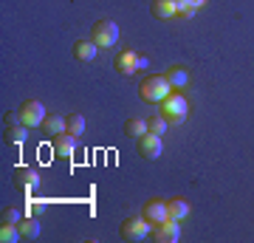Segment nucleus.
I'll return each instance as SVG.
<instances>
[{
    "instance_id": "obj_5",
    "label": "nucleus",
    "mask_w": 254,
    "mask_h": 243,
    "mask_svg": "<svg viewBox=\"0 0 254 243\" xmlns=\"http://www.w3.org/2000/svg\"><path fill=\"white\" fill-rule=\"evenodd\" d=\"M150 229H153V224H150L144 215L127 218L125 224H122V235H125L127 241H141V238H147V235H150Z\"/></svg>"
},
{
    "instance_id": "obj_3",
    "label": "nucleus",
    "mask_w": 254,
    "mask_h": 243,
    "mask_svg": "<svg viewBox=\"0 0 254 243\" xmlns=\"http://www.w3.org/2000/svg\"><path fill=\"white\" fill-rule=\"evenodd\" d=\"M91 40L99 48H113L119 43V26L113 20H99V23H93L91 28Z\"/></svg>"
},
{
    "instance_id": "obj_16",
    "label": "nucleus",
    "mask_w": 254,
    "mask_h": 243,
    "mask_svg": "<svg viewBox=\"0 0 254 243\" xmlns=\"http://www.w3.org/2000/svg\"><path fill=\"white\" fill-rule=\"evenodd\" d=\"M153 17L158 20L175 17V0H153Z\"/></svg>"
},
{
    "instance_id": "obj_18",
    "label": "nucleus",
    "mask_w": 254,
    "mask_h": 243,
    "mask_svg": "<svg viewBox=\"0 0 254 243\" xmlns=\"http://www.w3.org/2000/svg\"><path fill=\"white\" fill-rule=\"evenodd\" d=\"M82 130H85V116L82 113H71V116L65 119V133L82 136Z\"/></svg>"
},
{
    "instance_id": "obj_4",
    "label": "nucleus",
    "mask_w": 254,
    "mask_h": 243,
    "mask_svg": "<svg viewBox=\"0 0 254 243\" xmlns=\"http://www.w3.org/2000/svg\"><path fill=\"white\" fill-rule=\"evenodd\" d=\"M17 116H20V125L37 127V125H43V119H46L48 113H46V108H43V102L26 99V102H23V105L17 108Z\"/></svg>"
},
{
    "instance_id": "obj_20",
    "label": "nucleus",
    "mask_w": 254,
    "mask_h": 243,
    "mask_svg": "<svg viewBox=\"0 0 254 243\" xmlns=\"http://www.w3.org/2000/svg\"><path fill=\"white\" fill-rule=\"evenodd\" d=\"M28 136V127L26 125H6V139L14 144H23Z\"/></svg>"
},
{
    "instance_id": "obj_24",
    "label": "nucleus",
    "mask_w": 254,
    "mask_h": 243,
    "mask_svg": "<svg viewBox=\"0 0 254 243\" xmlns=\"http://www.w3.org/2000/svg\"><path fill=\"white\" fill-rule=\"evenodd\" d=\"M0 221H3V224H14V226H17L20 221H23V215H20L17 209H3V215H0Z\"/></svg>"
},
{
    "instance_id": "obj_21",
    "label": "nucleus",
    "mask_w": 254,
    "mask_h": 243,
    "mask_svg": "<svg viewBox=\"0 0 254 243\" xmlns=\"http://www.w3.org/2000/svg\"><path fill=\"white\" fill-rule=\"evenodd\" d=\"M0 241L3 243H14V241H23V235L14 224H3L0 226Z\"/></svg>"
},
{
    "instance_id": "obj_9",
    "label": "nucleus",
    "mask_w": 254,
    "mask_h": 243,
    "mask_svg": "<svg viewBox=\"0 0 254 243\" xmlns=\"http://www.w3.org/2000/svg\"><path fill=\"white\" fill-rule=\"evenodd\" d=\"M96 48L99 45L93 43V40H79V43H73V57L79 63H91L93 57H96Z\"/></svg>"
},
{
    "instance_id": "obj_15",
    "label": "nucleus",
    "mask_w": 254,
    "mask_h": 243,
    "mask_svg": "<svg viewBox=\"0 0 254 243\" xmlns=\"http://www.w3.org/2000/svg\"><path fill=\"white\" fill-rule=\"evenodd\" d=\"M14 178H17V184L23 189H31V187H37V184H40V172L28 170V167H20V170L14 172Z\"/></svg>"
},
{
    "instance_id": "obj_17",
    "label": "nucleus",
    "mask_w": 254,
    "mask_h": 243,
    "mask_svg": "<svg viewBox=\"0 0 254 243\" xmlns=\"http://www.w3.org/2000/svg\"><path fill=\"white\" fill-rule=\"evenodd\" d=\"M40 127H43L48 136H60V133H65V119L57 116V113H51V116L43 119V125H40Z\"/></svg>"
},
{
    "instance_id": "obj_14",
    "label": "nucleus",
    "mask_w": 254,
    "mask_h": 243,
    "mask_svg": "<svg viewBox=\"0 0 254 243\" xmlns=\"http://www.w3.org/2000/svg\"><path fill=\"white\" fill-rule=\"evenodd\" d=\"M164 77H167V82H170L175 90H184L187 85H190V74H187V68H170Z\"/></svg>"
},
{
    "instance_id": "obj_25",
    "label": "nucleus",
    "mask_w": 254,
    "mask_h": 243,
    "mask_svg": "<svg viewBox=\"0 0 254 243\" xmlns=\"http://www.w3.org/2000/svg\"><path fill=\"white\" fill-rule=\"evenodd\" d=\"M43 212H46V201H34V204L26 209V215H43Z\"/></svg>"
},
{
    "instance_id": "obj_23",
    "label": "nucleus",
    "mask_w": 254,
    "mask_h": 243,
    "mask_svg": "<svg viewBox=\"0 0 254 243\" xmlns=\"http://www.w3.org/2000/svg\"><path fill=\"white\" fill-rule=\"evenodd\" d=\"M175 14H178V17H187V20H190L192 14H195V6H192L190 0H175Z\"/></svg>"
},
{
    "instance_id": "obj_13",
    "label": "nucleus",
    "mask_w": 254,
    "mask_h": 243,
    "mask_svg": "<svg viewBox=\"0 0 254 243\" xmlns=\"http://www.w3.org/2000/svg\"><path fill=\"white\" fill-rule=\"evenodd\" d=\"M167 212H170V218H173V221H178V224H181L184 218L190 215V201H184V198L167 201Z\"/></svg>"
},
{
    "instance_id": "obj_1",
    "label": "nucleus",
    "mask_w": 254,
    "mask_h": 243,
    "mask_svg": "<svg viewBox=\"0 0 254 243\" xmlns=\"http://www.w3.org/2000/svg\"><path fill=\"white\" fill-rule=\"evenodd\" d=\"M161 116L170 122V125H181L184 119L190 116V105L181 93H170L161 99Z\"/></svg>"
},
{
    "instance_id": "obj_26",
    "label": "nucleus",
    "mask_w": 254,
    "mask_h": 243,
    "mask_svg": "<svg viewBox=\"0 0 254 243\" xmlns=\"http://www.w3.org/2000/svg\"><path fill=\"white\" fill-rule=\"evenodd\" d=\"M192 6H195V9H198V6H203V3H206V0H190Z\"/></svg>"
},
{
    "instance_id": "obj_22",
    "label": "nucleus",
    "mask_w": 254,
    "mask_h": 243,
    "mask_svg": "<svg viewBox=\"0 0 254 243\" xmlns=\"http://www.w3.org/2000/svg\"><path fill=\"white\" fill-rule=\"evenodd\" d=\"M167 125H170V122H167L161 113H158V116H150V119H147V130H150V133H155V136H164Z\"/></svg>"
},
{
    "instance_id": "obj_19",
    "label": "nucleus",
    "mask_w": 254,
    "mask_h": 243,
    "mask_svg": "<svg viewBox=\"0 0 254 243\" xmlns=\"http://www.w3.org/2000/svg\"><path fill=\"white\" fill-rule=\"evenodd\" d=\"M147 133V122H141V119H127L125 122V136H130V139H138V136Z\"/></svg>"
},
{
    "instance_id": "obj_8",
    "label": "nucleus",
    "mask_w": 254,
    "mask_h": 243,
    "mask_svg": "<svg viewBox=\"0 0 254 243\" xmlns=\"http://www.w3.org/2000/svg\"><path fill=\"white\" fill-rule=\"evenodd\" d=\"M141 215L150 221V224H164L167 218H170V212H167V201H147L144 209H141Z\"/></svg>"
},
{
    "instance_id": "obj_11",
    "label": "nucleus",
    "mask_w": 254,
    "mask_h": 243,
    "mask_svg": "<svg viewBox=\"0 0 254 243\" xmlns=\"http://www.w3.org/2000/svg\"><path fill=\"white\" fill-rule=\"evenodd\" d=\"M113 68H116V71H122V74H133L138 68V57L133 54V51H122V54L116 57Z\"/></svg>"
},
{
    "instance_id": "obj_2",
    "label": "nucleus",
    "mask_w": 254,
    "mask_h": 243,
    "mask_svg": "<svg viewBox=\"0 0 254 243\" xmlns=\"http://www.w3.org/2000/svg\"><path fill=\"white\" fill-rule=\"evenodd\" d=\"M170 90H173V85L167 82V77L153 74V77H147V80L141 82L138 93H141V99L144 102H161L164 96H170Z\"/></svg>"
},
{
    "instance_id": "obj_6",
    "label": "nucleus",
    "mask_w": 254,
    "mask_h": 243,
    "mask_svg": "<svg viewBox=\"0 0 254 243\" xmlns=\"http://www.w3.org/2000/svg\"><path fill=\"white\" fill-rule=\"evenodd\" d=\"M136 150H138V156H141V159H158V156H161V150H164L161 136H155V133H150V130H147L144 136H138V139H136Z\"/></svg>"
},
{
    "instance_id": "obj_7",
    "label": "nucleus",
    "mask_w": 254,
    "mask_h": 243,
    "mask_svg": "<svg viewBox=\"0 0 254 243\" xmlns=\"http://www.w3.org/2000/svg\"><path fill=\"white\" fill-rule=\"evenodd\" d=\"M150 235H153V241H158V243H175L181 238V226H178V221L167 218L164 224H155L153 229H150Z\"/></svg>"
},
{
    "instance_id": "obj_12",
    "label": "nucleus",
    "mask_w": 254,
    "mask_h": 243,
    "mask_svg": "<svg viewBox=\"0 0 254 243\" xmlns=\"http://www.w3.org/2000/svg\"><path fill=\"white\" fill-rule=\"evenodd\" d=\"M17 229H20V235H23V241H34L37 235H40V221H37L34 215H26L17 224Z\"/></svg>"
},
{
    "instance_id": "obj_10",
    "label": "nucleus",
    "mask_w": 254,
    "mask_h": 243,
    "mask_svg": "<svg viewBox=\"0 0 254 243\" xmlns=\"http://www.w3.org/2000/svg\"><path fill=\"white\" fill-rule=\"evenodd\" d=\"M73 147H76V136H71V133H60L54 139V153L60 156V159L73 156Z\"/></svg>"
}]
</instances>
